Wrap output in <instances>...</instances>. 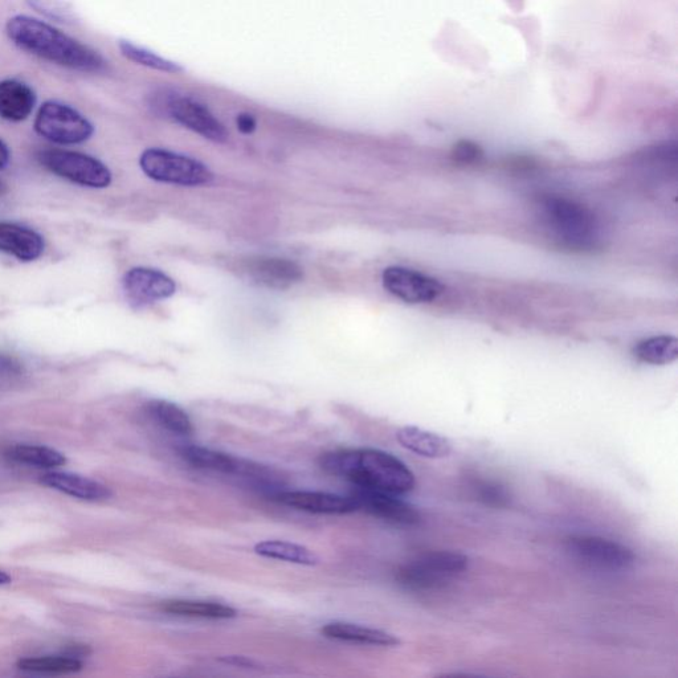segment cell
I'll list each match as a JSON object with an SVG mask.
<instances>
[{"mask_svg": "<svg viewBox=\"0 0 678 678\" xmlns=\"http://www.w3.org/2000/svg\"><path fill=\"white\" fill-rule=\"evenodd\" d=\"M6 34L22 51L59 67L92 75L108 71V61L96 49L32 16H12L7 20Z\"/></svg>", "mask_w": 678, "mask_h": 678, "instance_id": "obj_1", "label": "cell"}, {"mask_svg": "<svg viewBox=\"0 0 678 678\" xmlns=\"http://www.w3.org/2000/svg\"><path fill=\"white\" fill-rule=\"evenodd\" d=\"M321 468L330 475L350 480L355 486L404 496L415 489V475L390 453L374 448L341 449L325 453Z\"/></svg>", "mask_w": 678, "mask_h": 678, "instance_id": "obj_2", "label": "cell"}, {"mask_svg": "<svg viewBox=\"0 0 678 678\" xmlns=\"http://www.w3.org/2000/svg\"><path fill=\"white\" fill-rule=\"evenodd\" d=\"M541 222L559 247L571 252H592L603 242L602 224L584 204L565 196L547 195L539 202Z\"/></svg>", "mask_w": 678, "mask_h": 678, "instance_id": "obj_3", "label": "cell"}, {"mask_svg": "<svg viewBox=\"0 0 678 678\" xmlns=\"http://www.w3.org/2000/svg\"><path fill=\"white\" fill-rule=\"evenodd\" d=\"M468 565L467 555L456 551H431L403 566L398 581L410 590H435L463 574Z\"/></svg>", "mask_w": 678, "mask_h": 678, "instance_id": "obj_4", "label": "cell"}, {"mask_svg": "<svg viewBox=\"0 0 678 678\" xmlns=\"http://www.w3.org/2000/svg\"><path fill=\"white\" fill-rule=\"evenodd\" d=\"M150 106L155 113L171 118L216 144H223L228 140V132L222 122L193 98L178 96L165 89L151 96Z\"/></svg>", "mask_w": 678, "mask_h": 678, "instance_id": "obj_5", "label": "cell"}, {"mask_svg": "<svg viewBox=\"0 0 678 678\" xmlns=\"http://www.w3.org/2000/svg\"><path fill=\"white\" fill-rule=\"evenodd\" d=\"M34 126L40 137L59 145L83 144L95 133V126L79 110L53 100L40 106Z\"/></svg>", "mask_w": 678, "mask_h": 678, "instance_id": "obj_6", "label": "cell"}, {"mask_svg": "<svg viewBox=\"0 0 678 678\" xmlns=\"http://www.w3.org/2000/svg\"><path fill=\"white\" fill-rule=\"evenodd\" d=\"M140 165L147 177L171 185L202 186L214 179V174L202 162L169 150L144 151Z\"/></svg>", "mask_w": 678, "mask_h": 678, "instance_id": "obj_7", "label": "cell"}, {"mask_svg": "<svg viewBox=\"0 0 678 678\" xmlns=\"http://www.w3.org/2000/svg\"><path fill=\"white\" fill-rule=\"evenodd\" d=\"M39 161L51 173L77 185L105 189L112 183V173L91 155L76 151L48 149L40 151Z\"/></svg>", "mask_w": 678, "mask_h": 678, "instance_id": "obj_8", "label": "cell"}, {"mask_svg": "<svg viewBox=\"0 0 678 678\" xmlns=\"http://www.w3.org/2000/svg\"><path fill=\"white\" fill-rule=\"evenodd\" d=\"M569 549L587 565L604 570H626L635 563V554L622 543L592 535H579L569 541Z\"/></svg>", "mask_w": 678, "mask_h": 678, "instance_id": "obj_9", "label": "cell"}, {"mask_svg": "<svg viewBox=\"0 0 678 678\" xmlns=\"http://www.w3.org/2000/svg\"><path fill=\"white\" fill-rule=\"evenodd\" d=\"M382 281L388 293L407 304H430L444 291L434 277L403 267L385 269Z\"/></svg>", "mask_w": 678, "mask_h": 678, "instance_id": "obj_10", "label": "cell"}, {"mask_svg": "<svg viewBox=\"0 0 678 678\" xmlns=\"http://www.w3.org/2000/svg\"><path fill=\"white\" fill-rule=\"evenodd\" d=\"M351 497L357 501L358 510H365L371 516L381 518L391 524L414 526L420 522L419 510L408 502L400 500L395 494L357 486L351 492Z\"/></svg>", "mask_w": 678, "mask_h": 678, "instance_id": "obj_11", "label": "cell"}, {"mask_svg": "<svg viewBox=\"0 0 678 678\" xmlns=\"http://www.w3.org/2000/svg\"><path fill=\"white\" fill-rule=\"evenodd\" d=\"M124 291L134 304L146 305L150 302L166 300L177 291V285L169 276L157 269L133 268L122 280Z\"/></svg>", "mask_w": 678, "mask_h": 678, "instance_id": "obj_12", "label": "cell"}, {"mask_svg": "<svg viewBox=\"0 0 678 678\" xmlns=\"http://www.w3.org/2000/svg\"><path fill=\"white\" fill-rule=\"evenodd\" d=\"M279 501L291 508L316 514H349L358 510L357 501L353 497L324 492L294 490L280 493Z\"/></svg>", "mask_w": 678, "mask_h": 678, "instance_id": "obj_13", "label": "cell"}, {"mask_svg": "<svg viewBox=\"0 0 678 678\" xmlns=\"http://www.w3.org/2000/svg\"><path fill=\"white\" fill-rule=\"evenodd\" d=\"M247 271L257 283L272 289H287L304 277L300 265L280 257H256L249 260Z\"/></svg>", "mask_w": 678, "mask_h": 678, "instance_id": "obj_14", "label": "cell"}, {"mask_svg": "<svg viewBox=\"0 0 678 678\" xmlns=\"http://www.w3.org/2000/svg\"><path fill=\"white\" fill-rule=\"evenodd\" d=\"M0 252L28 263L43 255L44 239L32 228L16 223L0 222Z\"/></svg>", "mask_w": 678, "mask_h": 678, "instance_id": "obj_15", "label": "cell"}, {"mask_svg": "<svg viewBox=\"0 0 678 678\" xmlns=\"http://www.w3.org/2000/svg\"><path fill=\"white\" fill-rule=\"evenodd\" d=\"M40 483L57 490V492L84 501H105L109 500L113 494L109 486L89 479V477L76 475V473L49 472L42 476Z\"/></svg>", "mask_w": 678, "mask_h": 678, "instance_id": "obj_16", "label": "cell"}, {"mask_svg": "<svg viewBox=\"0 0 678 678\" xmlns=\"http://www.w3.org/2000/svg\"><path fill=\"white\" fill-rule=\"evenodd\" d=\"M36 93L23 81L7 79L0 81V118L10 122L27 120L34 112Z\"/></svg>", "mask_w": 678, "mask_h": 678, "instance_id": "obj_17", "label": "cell"}, {"mask_svg": "<svg viewBox=\"0 0 678 678\" xmlns=\"http://www.w3.org/2000/svg\"><path fill=\"white\" fill-rule=\"evenodd\" d=\"M396 440L403 448L428 459H444L452 453L451 441L434 432L418 427H403L396 432Z\"/></svg>", "mask_w": 678, "mask_h": 678, "instance_id": "obj_18", "label": "cell"}, {"mask_svg": "<svg viewBox=\"0 0 678 678\" xmlns=\"http://www.w3.org/2000/svg\"><path fill=\"white\" fill-rule=\"evenodd\" d=\"M321 632L329 639L349 641V643L378 645V647H396L400 644L398 637L390 632L353 623H329L322 628Z\"/></svg>", "mask_w": 678, "mask_h": 678, "instance_id": "obj_19", "label": "cell"}, {"mask_svg": "<svg viewBox=\"0 0 678 678\" xmlns=\"http://www.w3.org/2000/svg\"><path fill=\"white\" fill-rule=\"evenodd\" d=\"M182 457L196 468L210 469V471L234 473L243 475L247 472L249 463L235 459L227 453L214 451V449L189 445L182 449Z\"/></svg>", "mask_w": 678, "mask_h": 678, "instance_id": "obj_20", "label": "cell"}, {"mask_svg": "<svg viewBox=\"0 0 678 678\" xmlns=\"http://www.w3.org/2000/svg\"><path fill=\"white\" fill-rule=\"evenodd\" d=\"M255 553L260 557L296 563V565L302 566H317L321 561L316 551L287 541L259 542L255 545Z\"/></svg>", "mask_w": 678, "mask_h": 678, "instance_id": "obj_21", "label": "cell"}, {"mask_svg": "<svg viewBox=\"0 0 678 678\" xmlns=\"http://www.w3.org/2000/svg\"><path fill=\"white\" fill-rule=\"evenodd\" d=\"M8 459L28 467L51 469L67 464V457L46 445L18 444L8 448Z\"/></svg>", "mask_w": 678, "mask_h": 678, "instance_id": "obj_22", "label": "cell"}, {"mask_svg": "<svg viewBox=\"0 0 678 678\" xmlns=\"http://www.w3.org/2000/svg\"><path fill=\"white\" fill-rule=\"evenodd\" d=\"M162 610L167 614L189 616L202 619H232L236 611L222 603L199 602V600H169L162 603Z\"/></svg>", "mask_w": 678, "mask_h": 678, "instance_id": "obj_23", "label": "cell"}, {"mask_svg": "<svg viewBox=\"0 0 678 678\" xmlns=\"http://www.w3.org/2000/svg\"><path fill=\"white\" fill-rule=\"evenodd\" d=\"M633 355L648 365H669L678 358V339L672 336L643 339L633 349Z\"/></svg>", "mask_w": 678, "mask_h": 678, "instance_id": "obj_24", "label": "cell"}, {"mask_svg": "<svg viewBox=\"0 0 678 678\" xmlns=\"http://www.w3.org/2000/svg\"><path fill=\"white\" fill-rule=\"evenodd\" d=\"M147 412L166 430L179 435H191L194 432L189 415L177 404L167 400H151L147 404Z\"/></svg>", "mask_w": 678, "mask_h": 678, "instance_id": "obj_25", "label": "cell"}, {"mask_svg": "<svg viewBox=\"0 0 678 678\" xmlns=\"http://www.w3.org/2000/svg\"><path fill=\"white\" fill-rule=\"evenodd\" d=\"M16 667L28 673H46V675H72L83 671L84 664L75 657L44 656L20 659Z\"/></svg>", "mask_w": 678, "mask_h": 678, "instance_id": "obj_26", "label": "cell"}, {"mask_svg": "<svg viewBox=\"0 0 678 678\" xmlns=\"http://www.w3.org/2000/svg\"><path fill=\"white\" fill-rule=\"evenodd\" d=\"M118 49L121 55L126 57L132 63L142 65V67L155 69V71L171 73V75H179L185 72V68L181 64L174 63V61L167 60L165 57L157 55V53L149 51V49L137 46L129 40H118Z\"/></svg>", "mask_w": 678, "mask_h": 678, "instance_id": "obj_27", "label": "cell"}, {"mask_svg": "<svg viewBox=\"0 0 678 678\" xmlns=\"http://www.w3.org/2000/svg\"><path fill=\"white\" fill-rule=\"evenodd\" d=\"M26 2L34 10L48 16L49 19L56 20V22H75V14H73L72 8L63 0H26Z\"/></svg>", "mask_w": 678, "mask_h": 678, "instance_id": "obj_28", "label": "cell"}, {"mask_svg": "<svg viewBox=\"0 0 678 678\" xmlns=\"http://www.w3.org/2000/svg\"><path fill=\"white\" fill-rule=\"evenodd\" d=\"M473 489L476 490L477 496L480 497L481 501H484L485 504L492 506H505L509 502V494L504 489V486H501L497 483H492V481H477L473 484Z\"/></svg>", "mask_w": 678, "mask_h": 678, "instance_id": "obj_29", "label": "cell"}, {"mask_svg": "<svg viewBox=\"0 0 678 678\" xmlns=\"http://www.w3.org/2000/svg\"><path fill=\"white\" fill-rule=\"evenodd\" d=\"M481 157H483V150L471 141H461L452 150L453 161L463 163V165L479 162Z\"/></svg>", "mask_w": 678, "mask_h": 678, "instance_id": "obj_30", "label": "cell"}, {"mask_svg": "<svg viewBox=\"0 0 678 678\" xmlns=\"http://www.w3.org/2000/svg\"><path fill=\"white\" fill-rule=\"evenodd\" d=\"M22 374V365L15 358L0 354V381H11Z\"/></svg>", "mask_w": 678, "mask_h": 678, "instance_id": "obj_31", "label": "cell"}, {"mask_svg": "<svg viewBox=\"0 0 678 678\" xmlns=\"http://www.w3.org/2000/svg\"><path fill=\"white\" fill-rule=\"evenodd\" d=\"M236 124H238V129L243 134H251L255 132L257 125L255 117L249 113L239 114L238 118H236Z\"/></svg>", "mask_w": 678, "mask_h": 678, "instance_id": "obj_32", "label": "cell"}, {"mask_svg": "<svg viewBox=\"0 0 678 678\" xmlns=\"http://www.w3.org/2000/svg\"><path fill=\"white\" fill-rule=\"evenodd\" d=\"M220 661H223V663L236 665V667H244V668H255L256 665H257L256 661H253L251 659H247V657H243V656L223 657V659H220Z\"/></svg>", "mask_w": 678, "mask_h": 678, "instance_id": "obj_33", "label": "cell"}, {"mask_svg": "<svg viewBox=\"0 0 678 678\" xmlns=\"http://www.w3.org/2000/svg\"><path fill=\"white\" fill-rule=\"evenodd\" d=\"M10 149H8V146L4 144L2 140H0V170L4 169L8 165V162H10Z\"/></svg>", "mask_w": 678, "mask_h": 678, "instance_id": "obj_34", "label": "cell"}, {"mask_svg": "<svg viewBox=\"0 0 678 678\" xmlns=\"http://www.w3.org/2000/svg\"><path fill=\"white\" fill-rule=\"evenodd\" d=\"M12 579L10 575L7 573H4V571H0V586H4V584L11 583Z\"/></svg>", "mask_w": 678, "mask_h": 678, "instance_id": "obj_35", "label": "cell"}, {"mask_svg": "<svg viewBox=\"0 0 678 678\" xmlns=\"http://www.w3.org/2000/svg\"><path fill=\"white\" fill-rule=\"evenodd\" d=\"M6 190H7L6 183L0 181V195L6 193Z\"/></svg>", "mask_w": 678, "mask_h": 678, "instance_id": "obj_36", "label": "cell"}]
</instances>
